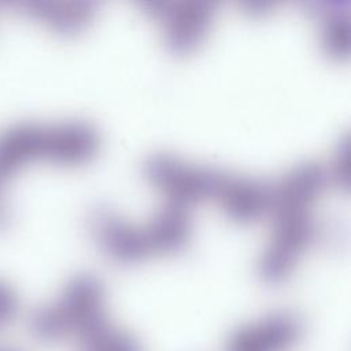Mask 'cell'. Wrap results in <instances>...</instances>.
Listing matches in <instances>:
<instances>
[{
	"instance_id": "cell-11",
	"label": "cell",
	"mask_w": 351,
	"mask_h": 351,
	"mask_svg": "<svg viewBox=\"0 0 351 351\" xmlns=\"http://www.w3.org/2000/svg\"><path fill=\"white\" fill-rule=\"evenodd\" d=\"M151 251H170L181 247L191 232V218L184 204L170 202L144 225Z\"/></svg>"
},
{
	"instance_id": "cell-9",
	"label": "cell",
	"mask_w": 351,
	"mask_h": 351,
	"mask_svg": "<svg viewBox=\"0 0 351 351\" xmlns=\"http://www.w3.org/2000/svg\"><path fill=\"white\" fill-rule=\"evenodd\" d=\"M217 200L232 218L255 219L270 207V185L255 178L226 174Z\"/></svg>"
},
{
	"instance_id": "cell-16",
	"label": "cell",
	"mask_w": 351,
	"mask_h": 351,
	"mask_svg": "<svg viewBox=\"0 0 351 351\" xmlns=\"http://www.w3.org/2000/svg\"><path fill=\"white\" fill-rule=\"evenodd\" d=\"M1 182H3V180H0V185H1ZM0 189H1V186H0ZM8 218H10V208H8V206L5 204V202H4V199H3V195L0 193V226L4 225V222H5Z\"/></svg>"
},
{
	"instance_id": "cell-1",
	"label": "cell",
	"mask_w": 351,
	"mask_h": 351,
	"mask_svg": "<svg viewBox=\"0 0 351 351\" xmlns=\"http://www.w3.org/2000/svg\"><path fill=\"white\" fill-rule=\"evenodd\" d=\"M106 324L103 284L88 273L73 277L59 302L41 314V326L55 337L73 335L85 340Z\"/></svg>"
},
{
	"instance_id": "cell-3",
	"label": "cell",
	"mask_w": 351,
	"mask_h": 351,
	"mask_svg": "<svg viewBox=\"0 0 351 351\" xmlns=\"http://www.w3.org/2000/svg\"><path fill=\"white\" fill-rule=\"evenodd\" d=\"M274 215L276 225L271 237L256 262V271L266 282L282 281L292 271L299 252L315 234V221L308 208Z\"/></svg>"
},
{
	"instance_id": "cell-6",
	"label": "cell",
	"mask_w": 351,
	"mask_h": 351,
	"mask_svg": "<svg viewBox=\"0 0 351 351\" xmlns=\"http://www.w3.org/2000/svg\"><path fill=\"white\" fill-rule=\"evenodd\" d=\"M92 230L101 248L115 259L136 261L152 252L144 225H134L112 211H97L92 217Z\"/></svg>"
},
{
	"instance_id": "cell-4",
	"label": "cell",
	"mask_w": 351,
	"mask_h": 351,
	"mask_svg": "<svg viewBox=\"0 0 351 351\" xmlns=\"http://www.w3.org/2000/svg\"><path fill=\"white\" fill-rule=\"evenodd\" d=\"M300 319L287 311L273 313L237 328L225 351H288L302 336Z\"/></svg>"
},
{
	"instance_id": "cell-2",
	"label": "cell",
	"mask_w": 351,
	"mask_h": 351,
	"mask_svg": "<svg viewBox=\"0 0 351 351\" xmlns=\"http://www.w3.org/2000/svg\"><path fill=\"white\" fill-rule=\"evenodd\" d=\"M144 173L152 184L167 193L170 202L184 206L203 197L217 199L226 176L215 169L189 165L169 154L148 156Z\"/></svg>"
},
{
	"instance_id": "cell-7",
	"label": "cell",
	"mask_w": 351,
	"mask_h": 351,
	"mask_svg": "<svg viewBox=\"0 0 351 351\" xmlns=\"http://www.w3.org/2000/svg\"><path fill=\"white\" fill-rule=\"evenodd\" d=\"M97 143V132L89 122L62 121L44 125L43 156L62 163L82 162L96 151Z\"/></svg>"
},
{
	"instance_id": "cell-12",
	"label": "cell",
	"mask_w": 351,
	"mask_h": 351,
	"mask_svg": "<svg viewBox=\"0 0 351 351\" xmlns=\"http://www.w3.org/2000/svg\"><path fill=\"white\" fill-rule=\"evenodd\" d=\"M29 12L60 33H74L92 19L93 5L84 0H33Z\"/></svg>"
},
{
	"instance_id": "cell-14",
	"label": "cell",
	"mask_w": 351,
	"mask_h": 351,
	"mask_svg": "<svg viewBox=\"0 0 351 351\" xmlns=\"http://www.w3.org/2000/svg\"><path fill=\"white\" fill-rule=\"evenodd\" d=\"M84 343V351H141L136 340L108 324L88 336Z\"/></svg>"
},
{
	"instance_id": "cell-10",
	"label": "cell",
	"mask_w": 351,
	"mask_h": 351,
	"mask_svg": "<svg viewBox=\"0 0 351 351\" xmlns=\"http://www.w3.org/2000/svg\"><path fill=\"white\" fill-rule=\"evenodd\" d=\"M44 125L18 122L0 132V180L29 160L43 156Z\"/></svg>"
},
{
	"instance_id": "cell-13",
	"label": "cell",
	"mask_w": 351,
	"mask_h": 351,
	"mask_svg": "<svg viewBox=\"0 0 351 351\" xmlns=\"http://www.w3.org/2000/svg\"><path fill=\"white\" fill-rule=\"evenodd\" d=\"M348 15L344 11L328 12L321 30V43L328 53L340 56L348 51Z\"/></svg>"
},
{
	"instance_id": "cell-15",
	"label": "cell",
	"mask_w": 351,
	"mask_h": 351,
	"mask_svg": "<svg viewBox=\"0 0 351 351\" xmlns=\"http://www.w3.org/2000/svg\"><path fill=\"white\" fill-rule=\"evenodd\" d=\"M333 173L343 184L348 180V140L347 137L339 144V149L333 162Z\"/></svg>"
},
{
	"instance_id": "cell-8",
	"label": "cell",
	"mask_w": 351,
	"mask_h": 351,
	"mask_svg": "<svg viewBox=\"0 0 351 351\" xmlns=\"http://www.w3.org/2000/svg\"><path fill=\"white\" fill-rule=\"evenodd\" d=\"M324 167L314 162L296 165L270 185V207L273 214L308 208L310 202L325 182Z\"/></svg>"
},
{
	"instance_id": "cell-5",
	"label": "cell",
	"mask_w": 351,
	"mask_h": 351,
	"mask_svg": "<svg viewBox=\"0 0 351 351\" xmlns=\"http://www.w3.org/2000/svg\"><path fill=\"white\" fill-rule=\"evenodd\" d=\"M154 14L163 19L165 38L171 51L185 53L206 36L213 18V5L204 0L154 3Z\"/></svg>"
}]
</instances>
